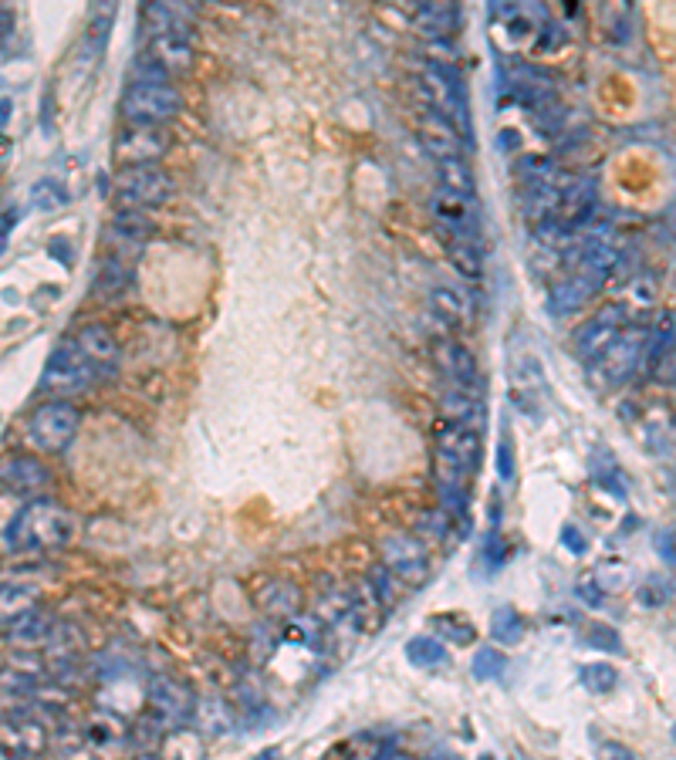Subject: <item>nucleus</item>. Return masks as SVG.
Returning a JSON list of instances; mask_svg holds the SVG:
<instances>
[{"instance_id":"nucleus-1","label":"nucleus","mask_w":676,"mask_h":760,"mask_svg":"<svg viewBox=\"0 0 676 760\" xmlns=\"http://www.w3.org/2000/svg\"><path fill=\"white\" fill-rule=\"evenodd\" d=\"M4 538L17 551H58L78 538V517L55 500H31L14 514Z\"/></svg>"},{"instance_id":"nucleus-2","label":"nucleus","mask_w":676,"mask_h":760,"mask_svg":"<svg viewBox=\"0 0 676 760\" xmlns=\"http://www.w3.org/2000/svg\"><path fill=\"white\" fill-rule=\"evenodd\" d=\"M420 95L423 102L430 105L433 115L447 119L453 129L470 139V109H467V88L464 78L453 65H440V61H423L420 68Z\"/></svg>"},{"instance_id":"nucleus-3","label":"nucleus","mask_w":676,"mask_h":760,"mask_svg":"<svg viewBox=\"0 0 676 760\" xmlns=\"http://www.w3.org/2000/svg\"><path fill=\"white\" fill-rule=\"evenodd\" d=\"M112 193H115L119 210L142 213V210H156L173 200L176 183H173V176L159 166H126L115 173Z\"/></svg>"},{"instance_id":"nucleus-4","label":"nucleus","mask_w":676,"mask_h":760,"mask_svg":"<svg viewBox=\"0 0 676 760\" xmlns=\"http://www.w3.org/2000/svg\"><path fill=\"white\" fill-rule=\"evenodd\" d=\"M78 426H82V413H78L71 402L65 399H51L41 402L31 413L28 426H24V436L38 453H65L78 436Z\"/></svg>"},{"instance_id":"nucleus-5","label":"nucleus","mask_w":676,"mask_h":760,"mask_svg":"<svg viewBox=\"0 0 676 760\" xmlns=\"http://www.w3.org/2000/svg\"><path fill=\"white\" fill-rule=\"evenodd\" d=\"M183 112V95L180 88L169 82H149V78H136L126 95H122V115L129 125H153L159 129L163 122L176 119Z\"/></svg>"},{"instance_id":"nucleus-6","label":"nucleus","mask_w":676,"mask_h":760,"mask_svg":"<svg viewBox=\"0 0 676 760\" xmlns=\"http://www.w3.org/2000/svg\"><path fill=\"white\" fill-rule=\"evenodd\" d=\"M95 372H99V369L88 362V355L75 342L58 345L55 352H51L48 365H44L41 389L48 392V396L68 402L71 396H82V392L92 389Z\"/></svg>"},{"instance_id":"nucleus-7","label":"nucleus","mask_w":676,"mask_h":760,"mask_svg":"<svg viewBox=\"0 0 676 760\" xmlns=\"http://www.w3.org/2000/svg\"><path fill=\"white\" fill-rule=\"evenodd\" d=\"M653 348H656V338L649 328H622V335L609 345V352L595 362V369H599L602 382L619 386L629 375H636L639 365L646 362V355H653Z\"/></svg>"},{"instance_id":"nucleus-8","label":"nucleus","mask_w":676,"mask_h":760,"mask_svg":"<svg viewBox=\"0 0 676 760\" xmlns=\"http://www.w3.org/2000/svg\"><path fill=\"white\" fill-rule=\"evenodd\" d=\"M379 558L382 568L393 578L406 581V585H423L430 578V554H426V544L416 538V534H389L386 541L379 544Z\"/></svg>"},{"instance_id":"nucleus-9","label":"nucleus","mask_w":676,"mask_h":760,"mask_svg":"<svg viewBox=\"0 0 676 760\" xmlns=\"http://www.w3.org/2000/svg\"><path fill=\"white\" fill-rule=\"evenodd\" d=\"M146 700H149V713L163 723V727L176 730L183 727L186 720H193L197 713V696L186 683L173 676H153L149 679V690H146Z\"/></svg>"},{"instance_id":"nucleus-10","label":"nucleus","mask_w":676,"mask_h":760,"mask_svg":"<svg viewBox=\"0 0 676 760\" xmlns=\"http://www.w3.org/2000/svg\"><path fill=\"white\" fill-rule=\"evenodd\" d=\"M480 463V429L477 426H457L447 423L437 429V467L474 473Z\"/></svg>"},{"instance_id":"nucleus-11","label":"nucleus","mask_w":676,"mask_h":760,"mask_svg":"<svg viewBox=\"0 0 676 760\" xmlns=\"http://www.w3.org/2000/svg\"><path fill=\"white\" fill-rule=\"evenodd\" d=\"M622 321H626V308H622V304H609V308H602L599 315H592L589 321H585L575 335L578 359H585L592 365L599 362L602 355L609 352V345L622 335V328H626Z\"/></svg>"},{"instance_id":"nucleus-12","label":"nucleus","mask_w":676,"mask_h":760,"mask_svg":"<svg viewBox=\"0 0 676 760\" xmlns=\"http://www.w3.org/2000/svg\"><path fill=\"white\" fill-rule=\"evenodd\" d=\"M433 365H437V372L443 375V379L453 382V389H464V392H474L480 386V369H477V359L474 352L460 342V338H450L443 335L433 342Z\"/></svg>"},{"instance_id":"nucleus-13","label":"nucleus","mask_w":676,"mask_h":760,"mask_svg":"<svg viewBox=\"0 0 676 760\" xmlns=\"http://www.w3.org/2000/svg\"><path fill=\"white\" fill-rule=\"evenodd\" d=\"M166 149H169V136L163 129H153V125H129V129L115 139V159L122 163L119 169L159 166Z\"/></svg>"},{"instance_id":"nucleus-14","label":"nucleus","mask_w":676,"mask_h":760,"mask_svg":"<svg viewBox=\"0 0 676 760\" xmlns=\"http://www.w3.org/2000/svg\"><path fill=\"white\" fill-rule=\"evenodd\" d=\"M254 602L264 615H268V619L291 622L301 612V605H305V592H301L291 578L271 575L254 588Z\"/></svg>"},{"instance_id":"nucleus-15","label":"nucleus","mask_w":676,"mask_h":760,"mask_svg":"<svg viewBox=\"0 0 676 760\" xmlns=\"http://www.w3.org/2000/svg\"><path fill=\"white\" fill-rule=\"evenodd\" d=\"M51 484L48 463H41L38 456H7L0 460V487L11 494H34Z\"/></svg>"},{"instance_id":"nucleus-16","label":"nucleus","mask_w":676,"mask_h":760,"mask_svg":"<svg viewBox=\"0 0 676 760\" xmlns=\"http://www.w3.org/2000/svg\"><path fill=\"white\" fill-rule=\"evenodd\" d=\"M430 308L437 311V318L450 328H470L477 318L474 294L457 288V284H437V288L430 291Z\"/></svg>"},{"instance_id":"nucleus-17","label":"nucleus","mask_w":676,"mask_h":760,"mask_svg":"<svg viewBox=\"0 0 676 760\" xmlns=\"http://www.w3.org/2000/svg\"><path fill=\"white\" fill-rule=\"evenodd\" d=\"M55 629H58L55 615H51L48 608L34 605L24 615H17L14 622H7V639H11V646L17 649H41L51 642Z\"/></svg>"},{"instance_id":"nucleus-18","label":"nucleus","mask_w":676,"mask_h":760,"mask_svg":"<svg viewBox=\"0 0 676 760\" xmlns=\"http://www.w3.org/2000/svg\"><path fill=\"white\" fill-rule=\"evenodd\" d=\"M193 58H197V51H193L190 31H186V34H166V38H153V41H149L146 61H153V65L163 71L166 78L190 71L193 68Z\"/></svg>"},{"instance_id":"nucleus-19","label":"nucleus","mask_w":676,"mask_h":760,"mask_svg":"<svg viewBox=\"0 0 676 760\" xmlns=\"http://www.w3.org/2000/svg\"><path fill=\"white\" fill-rule=\"evenodd\" d=\"M75 345L88 355V362H92L95 369H115L122 359V348L115 342V335L105 325H99V321H88V325L78 328Z\"/></svg>"},{"instance_id":"nucleus-20","label":"nucleus","mask_w":676,"mask_h":760,"mask_svg":"<svg viewBox=\"0 0 676 760\" xmlns=\"http://www.w3.org/2000/svg\"><path fill=\"white\" fill-rule=\"evenodd\" d=\"M413 28L416 34H423L426 41H437L443 44L447 38H453L460 28V7L457 4H423L420 11L413 17Z\"/></svg>"},{"instance_id":"nucleus-21","label":"nucleus","mask_w":676,"mask_h":760,"mask_svg":"<svg viewBox=\"0 0 676 760\" xmlns=\"http://www.w3.org/2000/svg\"><path fill=\"white\" fill-rule=\"evenodd\" d=\"M599 291H602V284L589 281V277L568 274L551 288L548 308H551V315H575V311H582V304H589Z\"/></svg>"},{"instance_id":"nucleus-22","label":"nucleus","mask_w":676,"mask_h":760,"mask_svg":"<svg viewBox=\"0 0 676 760\" xmlns=\"http://www.w3.org/2000/svg\"><path fill=\"white\" fill-rule=\"evenodd\" d=\"M0 744L17 750L24 760L41 757L44 747H48V730H44V723L31 720V717H17V720L0 727Z\"/></svg>"},{"instance_id":"nucleus-23","label":"nucleus","mask_w":676,"mask_h":760,"mask_svg":"<svg viewBox=\"0 0 676 760\" xmlns=\"http://www.w3.org/2000/svg\"><path fill=\"white\" fill-rule=\"evenodd\" d=\"M420 139L426 152H430L433 159H450V156H464V136H460L457 129L440 119V115L426 112L423 122H420Z\"/></svg>"},{"instance_id":"nucleus-24","label":"nucleus","mask_w":676,"mask_h":760,"mask_svg":"<svg viewBox=\"0 0 676 760\" xmlns=\"http://www.w3.org/2000/svg\"><path fill=\"white\" fill-rule=\"evenodd\" d=\"M433 217L440 220L443 234L450 237H477V220L474 213H470V203L457 200V196L450 193H437L433 196Z\"/></svg>"},{"instance_id":"nucleus-25","label":"nucleus","mask_w":676,"mask_h":760,"mask_svg":"<svg viewBox=\"0 0 676 760\" xmlns=\"http://www.w3.org/2000/svg\"><path fill=\"white\" fill-rule=\"evenodd\" d=\"M437 176H440V190L457 196V200H477V176L464 156H450V159H437Z\"/></svg>"},{"instance_id":"nucleus-26","label":"nucleus","mask_w":676,"mask_h":760,"mask_svg":"<svg viewBox=\"0 0 676 760\" xmlns=\"http://www.w3.org/2000/svg\"><path fill=\"white\" fill-rule=\"evenodd\" d=\"M443 250H447V261L460 277H467V281H484V254H480L477 247V237L443 234Z\"/></svg>"},{"instance_id":"nucleus-27","label":"nucleus","mask_w":676,"mask_h":760,"mask_svg":"<svg viewBox=\"0 0 676 760\" xmlns=\"http://www.w3.org/2000/svg\"><path fill=\"white\" fill-rule=\"evenodd\" d=\"M153 220L136 210H119L109 223V240L115 247H139L153 237Z\"/></svg>"},{"instance_id":"nucleus-28","label":"nucleus","mask_w":676,"mask_h":760,"mask_svg":"<svg viewBox=\"0 0 676 760\" xmlns=\"http://www.w3.org/2000/svg\"><path fill=\"white\" fill-rule=\"evenodd\" d=\"M440 409L443 416H447V423H457V426L480 429V419H484V402H480L474 392H464V389H450L447 396L440 399Z\"/></svg>"},{"instance_id":"nucleus-29","label":"nucleus","mask_w":676,"mask_h":760,"mask_svg":"<svg viewBox=\"0 0 676 760\" xmlns=\"http://www.w3.org/2000/svg\"><path fill=\"white\" fill-rule=\"evenodd\" d=\"M28 608H34V588L21 581H0V625L14 622Z\"/></svg>"},{"instance_id":"nucleus-30","label":"nucleus","mask_w":676,"mask_h":760,"mask_svg":"<svg viewBox=\"0 0 676 760\" xmlns=\"http://www.w3.org/2000/svg\"><path fill=\"white\" fill-rule=\"evenodd\" d=\"M491 639L501 642V646H518V642L524 639V619L511 605L497 608V612L491 615Z\"/></svg>"},{"instance_id":"nucleus-31","label":"nucleus","mask_w":676,"mask_h":760,"mask_svg":"<svg viewBox=\"0 0 676 760\" xmlns=\"http://www.w3.org/2000/svg\"><path fill=\"white\" fill-rule=\"evenodd\" d=\"M406 659L413 666H420V669L440 666V663H447V646H443L440 639H433V636H413L406 642Z\"/></svg>"},{"instance_id":"nucleus-32","label":"nucleus","mask_w":676,"mask_h":760,"mask_svg":"<svg viewBox=\"0 0 676 760\" xmlns=\"http://www.w3.org/2000/svg\"><path fill=\"white\" fill-rule=\"evenodd\" d=\"M163 760H203V744L197 733L190 730H169V737L163 740Z\"/></svg>"},{"instance_id":"nucleus-33","label":"nucleus","mask_w":676,"mask_h":760,"mask_svg":"<svg viewBox=\"0 0 676 760\" xmlns=\"http://www.w3.org/2000/svg\"><path fill=\"white\" fill-rule=\"evenodd\" d=\"M453 534V517L437 507V511H426L420 517V527H416V538L423 544H447V538Z\"/></svg>"},{"instance_id":"nucleus-34","label":"nucleus","mask_w":676,"mask_h":760,"mask_svg":"<svg viewBox=\"0 0 676 760\" xmlns=\"http://www.w3.org/2000/svg\"><path fill=\"white\" fill-rule=\"evenodd\" d=\"M88 730H92V733H88V740H92V744H99V747L122 744V740H126V723L115 720L112 713H99Z\"/></svg>"},{"instance_id":"nucleus-35","label":"nucleus","mask_w":676,"mask_h":760,"mask_svg":"<svg viewBox=\"0 0 676 760\" xmlns=\"http://www.w3.org/2000/svg\"><path fill=\"white\" fill-rule=\"evenodd\" d=\"M132 274H129V264H122V257H109V261L102 264V274H99V291L102 294H122L129 288Z\"/></svg>"},{"instance_id":"nucleus-36","label":"nucleus","mask_w":676,"mask_h":760,"mask_svg":"<svg viewBox=\"0 0 676 760\" xmlns=\"http://www.w3.org/2000/svg\"><path fill=\"white\" fill-rule=\"evenodd\" d=\"M470 673L480 683H491V679H501L504 673V652H497L494 646H484L474 652V663H470Z\"/></svg>"},{"instance_id":"nucleus-37","label":"nucleus","mask_w":676,"mask_h":760,"mask_svg":"<svg viewBox=\"0 0 676 760\" xmlns=\"http://www.w3.org/2000/svg\"><path fill=\"white\" fill-rule=\"evenodd\" d=\"M578 679H582V686L592 693H612L619 683V673L609 663H589V666H582Z\"/></svg>"},{"instance_id":"nucleus-38","label":"nucleus","mask_w":676,"mask_h":760,"mask_svg":"<svg viewBox=\"0 0 676 760\" xmlns=\"http://www.w3.org/2000/svg\"><path fill=\"white\" fill-rule=\"evenodd\" d=\"M31 203L38 210H61L68 203V193H65V186L61 183H55V180H41V183H34V190H31Z\"/></svg>"},{"instance_id":"nucleus-39","label":"nucleus","mask_w":676,"mask_h":760,"mask_svg":"<svg viewBox=\"0 0 676 760\" xmlns=\"http://www.w3.org/2000/svg\"><path fill=\"white\" fill-rule=\"evenodd\" d=\"M197 713H200V723L207 733H224L230 730V706H224L220 700H207V703H197ZM193 713V717H197Z\"/></svg>"},{"instance_id":"nucleus-40","label":"nucleus","mask_w":676,"mask_h":760,"mask_svg":"<svg viewBox=\"0 0 676 760\" xmlns=\"http://www.w3.org/2000/svg\"><path fill=\"white\" fill-rule=\"evenodd\" d=\"M433 625H437L453 646H470V642H474V625H467L464 619H457V615H437Z\"/></svg>"},{"instance_id":"nucleus-41","label":"nucleus","mask_w":676,"mask_h":760,"mask_svg":"<svg viewBox=\"0 0 676 760\" xmlns=\"http://www.w3.org/2000/svg\"><path fill=\"white\" fill-rule=\"evenodd\" d=\"M656 355V379L666 386H676V348H653Z\"/></svg>"},{"instance_id":"nucleus-42","label":"nucleus","mask_w":676,"mask_h":760,"mask_svg":"<svg viewBox=\"0 0 676 760\" xmlns=\"http://www.w3.org/2000/svg\"><path fill=\"white\" fill-rule=\"evenodd\" d=\"M497 477L504 480V484H511L514 480V443H511V436H501V443H497Z\"/></svg>"},{"instance_id":"nucleus-43","label":"nucleus","mask_w":676,"mask_h":760,"mask_svg":"<svg viewBox=\"0 0 676 760\" xmlns=\"http://www.w3.org/2000/svg\"><path fill=\"white\" fill-rule=\"evenodd\" d=\"M585 642H589V646H599V649H619L622 646L619 636L609 629V625H589V632H585Z\"/></svg>"},{"instance_id":"nucleus-44","label":"nucleus","mask_w":676,"mask_h":760,"mask_svg":"<svg viewBox=\"0 0 676 760\" xmlns=\"http://www.w3.org/2000/svg\"><path fill=\"white\" fill-rule=\"evenodd\" d=\"M17 28V14L11 7H0V51L11 55V31Z\"/></svg>"},{"instance_id":"nucleus-45","label":"nucleus","mask_w":676,"mask_h":760,"mask_svg":"<svg viewBox=\"0 0 676 760\" xmlns=\"http://www.w3.org/2000/svg\"><path fill=\"white\" fill-rule=\"evenodd\" d=\"M599 760H636V754L619 740H606V744H599Z\"/></svg>"},{"instance_id":"nucleus-46","label":"nucleus","mask_w":676,"mask_h":760,"mask_svg":"<svg viewBox=\"0 0 676 760\" xmlns=\"http://www.w3.org/2000/svg\"><path fill=\"white\" fill-rule=\"evenodd\" d=\"M562 538H565L568 551H572V554H585V548H589V544H585V534H578L575 527H565Z\"/></svg>"},{"instance_id":"nucleus-47","label":"nucleus","mask_w":676,"mask_h":760,"mask_svg":"<svg viewBox=\"0 0 676 760\" xmlns=\"http://www.w3.org/2000/svg\"><path fill=\"white\" fill-rule=\"evenodd\" d=\"M578 595H582L585 605H592V608L602 605V592L595 588V581H582V585H578Z\"/></svg>"},{"instance_id":"nucleus-48","label":"nucleus","mask_w":676,"mask_h":760,"mask_svg":"<svg viewBox=\"0 0 676 760\" xmlns=\"http://www.w3.org/2000/svg\"><path fill=\"white\" fill-rule=\"evenodd\" d=\"M14 223H17V210H7L4 217H0V254H4V247H7V237H11Z\"/></svg>"},{"instance_id":"nucleus-49","label":"nucleus","mask_w":676,"mask_h":760,"mask_svg":"<svg viewBox=\"0 0 676 760\" xmlns=\"http://www.w3.org/2000/svg\"><path fill=\"white\" fill-rule=\"evenodd\" d=\"M7 115H11V98H0V125L7 122Z\"/></svg>"},{"instance_id":"nucleus-50","label":"nucleus","mask_w":676,"mask_h":760,"mask_svg":"<svg viewBox=\"0 0 676 760\" xmlns=\"http://www.w3.org/2000/svg\"><path fill=\"white\" fill-rule=\"evenodd\" d=\"M281 754V750L278 747H268V750H261V754H257L254 760H274V757H278Z\"/></svg>"},{"instance_id":"nucleus-51","label":"nucleus","mask_w":676,"mask_h":760,"mask_svg":"<svg viewBox=\"0 0 676 760\" xmlns=\"http://www.w3.org/2000/svg\"><path fill=\"white\" fill-rule=\"evenodd\" d=\"M136 760H163V757H159V754H149V750H146V754H139Z\"/></svg>"},{"instance_id":"nucleus-52","label":"nucleus","mask_w":676,"mask_h":760,"mask_svg":"<svg viewBox=\"0 0 676 760\" xmlns=\"http://www.w3.org/2000/svg\"><path fill=\"white\" fill-rule=\"evenodd\" d=\"M389 760H409L406 754H396V750H393V754H389Z\"/></svg>"},{"instance_id":"nucleus-53","label":"nucleus","mask_w":676,"mask_h":760,"mask_svg":"<svg viewBox=\"0 0 676 760\" xmlns=\"http://www.w3.org/2000/svg\"><path fill=\"white\" fill-rule=\"evenodd\" d=\"M437 760H460V757H437Z\"/></svg>"},{"instance_id":"nucleus-54","label":"nucleus","mask_w":676,"mask_h":760,"mask_svg":"<svg viewBox=\"0 0 676 760\" xmlns=\"http://www.w3.org/2000/svg\"><path fill=\"white\" fill-rule=\"evenodd\" d=\"M673 740H676V723H673Z\"/></svg>"},{"instance_id":"nucleus-55","label":"nucleus","mask_w":676,"mask_h":760,"mask_svg":"<svg viewBox=\"0 0 676 760\" xmlns=\"http://www.w3.org/2000/svg\"><path fill=\"white\" fill-rule=\"evenodd\" d=\"M328 760H332V757H328Z\"/></svg>"}]
</instances>
